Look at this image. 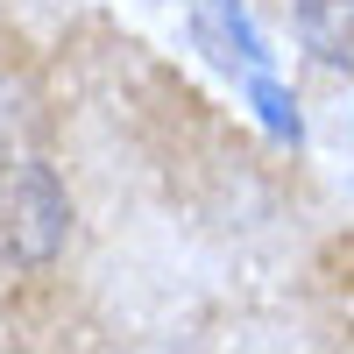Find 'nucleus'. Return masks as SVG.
<instances>
[{
	"label": "nucleus",
	"instance_id": "nucleus-1",
	"mask_svg": "<svg viewBox=\"0 0 354 354\" xmlns=\"http://www.w3.org/2000/svg\"><path fill=\"white\" fill-rule=\"evenodd\" d=\"M71 241V192L50 163H0V262L43 270Z\"/></svg>",
	"mask_w": 354,
	"mask_h": 354
},
{
	"label": "nucleus",
	"instance_id": "nucleus-2",
	"mask_svg": "<svg viewBox=\"0 0 354 354\" xmlns=\"http://www.w3.org/2000/svg\"><path fill=\"white\" fill-rule=\"evenodd\" d=\"M298 43L326 71H354V0H298Z\"/></svg>",
	"mask_w": 354,
	"mask_h": 354
},
{
	"label": "nucleus",
	"instance_id": "nucleus-3",
	"mask_svg": "<svg viewBox=\"0 0 354 354\" xmlns=\"http://www.w3.org/2000/svg\"><path fill=\"white\" fill-rule=\"evenodd\" d=\"M255 106H262V121H270L277 135H290V142H298V106H290L270 78H255Z\"/></svg>",
	"mask_w": 354,
	"mask_h": 354
}]
</instances>
